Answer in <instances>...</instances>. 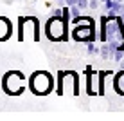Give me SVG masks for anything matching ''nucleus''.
Returning a JSON list of instances; mask_svg holds the SVG:
<instances>
[{
    "mask_svg": "<svg viewBox=\"0 0 124 121\" xmlns=\"http://www.w3.org/2000/svg\"><path fill=\"white\" fill-rule=\"evenodd\" d=\"M88 53H99V49H97L93 44H90V45H88Z\"/></svg>",
    "mask_w": 124,
    "mask_h": 121,
    "instance_id": "nucleus-12",
    "label": "nucleus"
},
{
    "mask_svg": "<svg viewBox=\"0 0 124 121\" xmlns=\"http://www.w3.org/2000/svg\"><path fill=\"white\" fill-rule=\"evenodd\" d=\"M54 16H63V9H54Z\"/></svg>",
    "mask_w": 124,
    "mask_h": 121,
    "instance_id": "nucleus-13",
    "label": "nucleus"
},
{
    "mask_svg": "<svg viewBox=\"0 0 124 121\" xmlns=\"http://www.w3.org/2000/svg\"><path fill=\"white\" fill-rule=\"evenodd\" d=\"M67 25L68 22L63 16H50L49 22L45 25V33H47V38L52 42H63L67 40Z\"/></svg>",
    "mask_w": 124,
    "mask_h": 121,
    "instance_id": "nucleus-1",
    "label": "nucleus"
},
{
    "mask_svg": "<svg viewBox=\"0 0 124 121\" xmlns=\"http://www.w3.org/2000/svg\"><path fill=\"white\" fill-rule=\"evenodd\" d=\"M99 76H97V72H92V74H88V83H86V90L88 94H95L97 92V87H99Z\"/></svg>",
    "mask_w": 124,
    "mask_h": 121,
    "instance_id": "nucleus-8",
    "label": "nucleus"
},
{
    "mask_svg": "<svg viewBox=\"0 0 124 121\" xmlns=\"http://www.w3.org/2000/svg\"><path fill=\"white\" fill-rule=\"evenodd\" d=\"M74 40L76 42H92L95 40V25H93L90 16H81L76 20V29H74Z\"/></svg>",
    "mask_w": 124,
    "mask_h": 121,
    "instance_id": "nucleus-2",
    "label": "nucleus"
},
{
    "mask_svg": "<svg viewBox=\"0 0 124 121\" xmlns=\"http://www.w3.org/2000/svg\"><path fill=\"white\" fill-rule=\"evenodd\" d=\"M78 6L81 9H86V7H90V0H78Z\"/></svg>",
    "mask_w": 124,
    "mask_h": 121,
    "instance_id": "nucleus-10",
    "label": "nucleus"
},
{
    "mask_svg": "<svg viewBox=\"0 0 124 121\" xmlns=\"http://www.w3.org/2000/svg\"><path fill=\"white\" fill-rule=\"evenodd\" d=\"M2 87L9 96H18L25 90V78L18 71H9L2 80Z\"/></svg>",
    "mask_w": 124,
    "mask_h": 121,
    "instance_id": "nucleus-4",
    "label": "nucleus"
},
{
    "mask_svg": "<svg viewBox=\"0 0 124 121\" xmlns=\"http://www.w3.org/2000/svg\"><path fill=\"white\" fill-rule=\"evenodd\" d=\"M122 6H124V2H122Z\"/></svg>",
    "mask_w": 124,
    "mask_h": 121,
    "instance_id": "nucleus-17",
    "label": "nucleus"
},
{
    "mask_svg": "<svg viewBox=\"0 0 124 121\" xmlns=\"http://www.w3.org/2000/svg\"><path fill=\"white\" fill-rule=\"evenodd\" d=\"M99 7V0H90V9H97Z\"/></svg>",
    "mask_w": 124,
    "mask_h": 121,
    "instance_id": "nucleus-11",
    "label": "nucleus"
},
{
    "mask_svg": "<svg viewBox=\"0 0 124 121\" xmlns=\"http://www.w3.org/2000/svg\"><path fill=\"white\" fill-rule=\"evenodd\" d=\"M11 36V22L6 16H0V42L7 40Z\"/></svg>",
    "mask_w": 124,
    "mask_h": 121,
    "instance_id": "nucleus-6",
    "label": "nucleus"
},
{
    "mask_svg": "<svg viewBox=\"0 0 124 121\" xmlns=\"http://www.w3.org/2000/svg\"><path fill=\"white\" fill-rule=\"evenodd\" d=\"M67 6H78V0H65Z\"/></svg>",
    "mask_w": 124,
    "mask_h": 121,
    "instance_id": "nucleus-14",
    "label": "nucleus"
},
{
    "mask_svg": "<svg viewBox=\"0 0 124 121\" xmlns=\"http://www.w3.org/2000/svg\"><path fill=\"white\" fill-rule=\"evenodd\" d=\"M101 2H106V0H101Z\"/></svg>",
    "mask_w": 124,
    "mask_h": 121,
    "instance_id": "nucleus-16",
    "label": "nucleus"
},
{
    "mask_svg": "<svg viewBox=\"0 0 124 121\" xmlns=\"http://www.w3.org/2000/svg\"><path fill=\"white\" fill-rule=\"evenodd\" d=\"M29 85H31V90L34 94H38V96H45V94H49L50 89L54 87V80H52V76H50L49 72L38 71V72H34V74L31 76Z\"/></svg>",
    "mask_w": 124,
    "mask_h": 121,
    "instance_id": "nucleus-5",
    "label": "nucleus"
},
{
    "mask_svg": "<svg viewBox=\"0 0 124 121\" xmlns=\"http://www.w3.org/2000/svg\"><path fill=\"white\" fill-rule=\"evenodd\" d=\"M18 40L20 42H27V40H34L36 42L40 38V24L34 16H25L20 18L18 24Z\"/></svg>",
    "mask_w": 124,
    "mask_h": 121,
    "instance_id": "nucleus-3",
    "label": "nucleus"
},
{
    "mask_svg": "<svg viewBox=\"0 0 124 121\" xmlns=\"http://www.w3.org/2000/svg\"><path fill=\"white\" fill-rule=\"evenodd\" d=\"M70 7V15H72V22L76 24V20L81 18V7L79 6H68Z\"/></svg>",
    "mask_w": 124,
    "mask_h": 121,
    "instance_id": "nucleus-9",
    "label": "nucleus"
},
{
    "mask_svg": "<svg viewBox=\"0 0 124 121\" xmlns=\"http://www.w3.org/2000/svg\"><path fill=\"white\" fill-rule=\"evenodd\" d=\"M58 2H65V0H58Z\"/></svg>",
    "mask_w": 124,
    "mask_h": 121,
    "instance_id": "nucleus-15",
    "label": "nucleus"
},
{
    "mask_svg": "<svg viewBox=\"0 0 124 121\" xmlns=\"http://www.w3.org/2000/svg\"><path fill=\"white\" fill-rule=\"evenodd\" d=\"M113 89L117 94L124 96V71H119L113 78Z\"/></svg>",
    "mask_w": 124,
    "mask_h": 121,
    "instance_id": "nucleus-7",
    "label": "nucleus"
}]
</instances>
